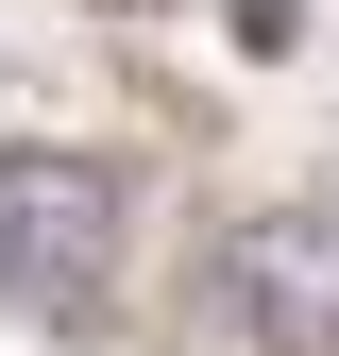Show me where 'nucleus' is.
Listing matches in <instances>:
<instances>
[{
	"label": "nucleus",
	"mask_w": 339,
	"mask_h": 356,
	"mask_svg": "<svg viewBox=\"0 0 339 356\" xmlns=\"http://www.w3.org/2000/svg\"><path fill=\"white\" fill-rule=\"evenodd\" d=\"M119 238H136V187L102 153H0V305L17 323H102Z\"/></svg>",
	"instance_id": "obj_1"
}]
</instances>
